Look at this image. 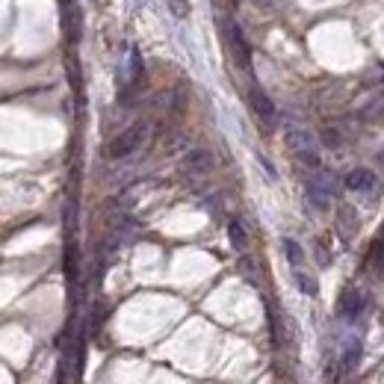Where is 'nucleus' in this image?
<instances>
[{
	"label": "nucleus",
	"mask_w": 384,
	"mask_h": 384,
	"mask_svg": "<svg viewBox=\"0 0 384 384\" xmlns=\"http://www.w3.org/2000/svg\"><path fill=\"white\" fill-rule=\"evenodd\" d=\"M145 134H148V127H145L142 122L134 125V127H127V130H122L115 139H110L107 145H104V157H107V160H122V157H130L134 151L142 148Z\"/></svg>",
	"instance_id": "f257e3e1"
},
{
	"label": "nucleus",
	"mask_w": 384,
	"mask_h": 384,
	"mask_svg": "<svg viewBox=\"0 0 384 384\" xmlns=\"http://www.w3.org/2000/svg\"><path fill=\"white\" fill-rule=\"evenodd\" d=\"M287 145L304 166L320 169V151H316V139L304 127H290L287 130Z\"/></svg>",
	"instance_id": "f03ea898"
},
{
	"label": "nucleus",
	"mask_w": 384,
	"mask_h": 384,
	"mask_svg": "<svg viewBox=\"0 0 384 384\" xmlns=\"http://www.w3.org/2000/svg\"><path fill=\"white\" fill-rule=\"evenodd\" d=\"M361 357H364L361 334L346 337V340H343V346H340V373H355L357 364H361Z\"/></svg>",
	"instance_id": "7ed1b4c3"
},
{
	"label": "nucleus",
	"mask_w": 384,
	"mask_h": 384,
	"mask_svg": "<svg viewBox=\"0 0 384 384\" xmlns=\"http://www.w3.org/2000/svg\"><path fill=\"white\" fill-rule=\"evenodd\" d=\"M367 311V296L361 293V290H346V293L340 296V304H337V313H340V320H346V322H355L357 316H361Z\"/></svg>",
	"instance_id": "20e7f679"
},
{
	"label": "nucleus",
	"mask_w": 384,
	"mask_h": 384,
	"mask_svg": "<svg viewBox=\"0 0 384 384\" xmlns=\"http://www.w3.org/2000/svg\"><path fill=\"white\" fill-rule=\"evenodd\" d=\"M225 38H228V45H231V50H234L236 62H240L243 69H248V62H251V48H248V42H246L243 30L236 27V24H228V30H225Z\"/></svg>",
	"instance_id": "39448f33"
},
{
	"label": "nucleus",
	"mask_w": 384,
	"mask_h": 384,
	"mask_svg": "<svg viewBox=\"0 0 384 384\" xmlns=\"http://www.w3.org/2000/svg\"><path fill=\"white\" fill-rule=\"evenodd\" d=\"M248 101H251V110H255L260 118H263V122H275V115H278V110H275V101L266 95V92H263V89H251L248 92Z\"/></svg>",
	"instance_id": "423d86ee"
},
{
	"label": "nucleus",
	"mask_w": 384,
	"mask_h": 384,
	"mask_svg": "<svg viewBox=\"0 0 384 384\" xmlns=\"http://www.w3.org/2000/svg\"><path fill=\"white\" fill-rule=\"evenodd\" d=\"M373 183H376V175L369 169H352L349 175L343 178V187L352 192H367V190H373Z\"/></svg>",
	"instance_id": "0eeeda50"
},
{
	"label": "nucleus",
	"mask_w": 384,
	"mask_h": 384,
	"mask_svg": "<svg viewBox=\"0 0 384 384\" xmlns=\"http://www.w3.org/2000/svg\"><path fill=\"white\" fill-rule=\"evenodd\" d=\"M304 198L311 201V207H316V210H328V207H331V198H334V195H331L325 187H320L316 180H308V183H304Z\"/></svg>",
	"instance_id": "6e6552de"
},
{
	"label": "nucleus",
	"mask_w": 384,
	"mask_h": 384,
	"mask_svg": "<svg viewBox=\"0 0 384 384\" xmlns=\"http://www.w3.org/2000/svg\"><path fill=\"white\" fill-rule=\"evenodd\" d=\"M187 169H190V171H198V175H204V171L213 169V154L204 151V148L187 154Z\"/></svg>",
	"instance_id": "1a4fd4ad"
},
{
	"label": "nucleus",
	"mask_w": 384,
	"mask_h": 384,
	"mask_svg": "<svg viewBox=\"0 0 384 384\" xmlns=\"http://www.w3.org/2000/svg\"><path fill=\"white\" fill-rule=\"evenodd\" d=\"M293 281H296V287L301 290L304 296H316V293H320V284H316V278H313V275H308L301 266H296V269H293Z\"/></svg>",
	"instance_id": "9d476101"
},
{
	"label": "nucleus",
	"mask_w": 384,
	"mask_h": 384,
	"mask_svg": "<svg viewBox=\"0 0 384 384\" xmlns=\"http://www.w3.org/2000/svg\"><path fill=\"white\" fill-rule=\"evenodd\" d=\"M281 248H284V257H287V263H290V266H301V263H304V248L296 243V240H290V236H284V240H281Z\"/></svg>",
	"instance_id": "9b49d317"
},
{
	"label": "nucleus",
	"mask_w": 384,
	"mask_h": 384,
	"mask_svg": "<svg viewBox=\"0 0 384 384\" xmlns=\"http://www.w3.org/2000/svg\"><path fill=\"white\" fill-rule=\"evenodd\" d=\"M62 21H65V30H69V38L77 42V38H80V15H77V9L62 12Z\"/></svg>",
	"instance_id": "f8f14e48"
},
{
	"label": "nucleus",
	"mask_w": 384,
	"mask_h": 384,
	"mask_svg": "<svg viewBox=\"0 0 384 384\" xmlns=\"http://www.w3.org/2000/svg\"><path fill=\"white\" fill-rule=\"evenodd\" d=\"M228 236H231V246H234L236 251H243V248H246V231H243V225L236 222V219L228 222Z\"/></svg>",
	"instance_id": "ddd939ff"
},
{
	"label": "nucleus",
	"mask_w": 384,
	"mask_h": 384,
	"mask_svg": "<svg viewBox=\"0 0 384 384\" xmlns=\"http://www.w3.org/2000/svg\"><path fill=\"white\" fill-rule=\"evenodd\" d=\"M320 142H322V148L334 151V148H340V145H343V134H340L337 127H325L322 134H320Z\"/></svg>",
	"instance_id": "4468645a"
},
{
	"label": "nucleus",
	"mask_w": 384,
	"mask_h": 384,
	"mask_svg": "<svg viewBox=\"0 0 384 384\" xmlns=\"http://www.w3.org/2000/svg\"><path fill=\"white\" fill-rule=\"evenodd\" d=\"M340 225H343V231H349V236L357 231V213H355V207H343Z\"/></svg>",
	"instance_id": "2eb2a0df"
},
{
	"label": "nucleus",
	"mask_w": 384,
	"mask_h": 384,
	"mask_svg": "<svg viewBox=\"0 0 384 384\" xmlns=\"http://www.w3.org/2000/svg\"><path fill=\"white\" fill-rule=\"evenodd\" d=\"M169 6H171V12H175L178 18L190 15V0H169Z\"/></svg>",
	"instance_id": "dca6fc26"
},
{
	"label": "nucleus",
	"mask_w": 384,
	"mask_h": 384,
	"mask_svg": "<svg viewBox=\"0 0 384 384\" xmlns=\"http://www.w3.org/2000/svg\"><path fill=\"white\" fill-rule=\"evenodd\" d=\"M257 163H260V169H263V171H266V178L275 183V180H278V169H275V166H272V163H269L263 154H257Z\"/></svg>",
	"instance_id": "f3484780"
},
{
	"label": "nucleus",
	"mask_w": 384,
	"mask_h": 384,
	"mask_svg": "<svg viewBox=\"0 0 384 384\" xmlns=\"http://www.w3.org/2000/svg\"><path fill=\"white\" fill-rule=\"evenodd\" d=\"M381 160H384V154H381Z\"/></svg>",
	"instance_id": "a211bd4d"
}]
</instances>
